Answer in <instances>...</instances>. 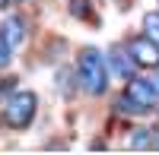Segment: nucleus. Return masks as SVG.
I'll return each instance as SVG.
<instances>
[{
  "label": "nucleus",
  "mask_w": 159,
  "mask_h": 155,
  "mask_svg": "<svg viewBox=\"0 0 159 155\" xmlns=\"http://www.w3.org/2000/svg\"><path fill=\"white\" fill-rule=\"evenodd\" d=\"M143 35H150L153 41H159V13H147L143 16Z\"/></svg>",
  "instance_id": "10"
},
{
  "label": "nucleus",
  "mask_w": 159,
  "mask_h": 155,
  "mask_svg": "<svg viewBox=\"0 0 159 155\" xmlns=\"http://www.w3.org/2000/svg\"><path fill=\"white\" fill-rule=\"evenodd\" d=\"M147 79H150V86L156 89V95H159V73H153V76H147Z\"/></svg>",
  "instance_id": "12"
},
{
  "label": "nucleus",
  "mask_w": 159,
  "mask_h": 155,
  "mask_svg": "<svg viewBox=\"0 0 159 155\" xmlns=\"http://www.w3.org/2000/svg\"><path fill=\"white\" fill-rule=\"evenodd\" d=\"M127 51H130V57L137 60V67H147V70L159 67V41H153L150 35L134 38V41L127 44Z\"/></svg>",
  "instance_id": "3"
},
{
  "label": "nucleus",
  "mask_w": 159,
  "mask_h": 155,
  "mask_svg": "<svg viewBox=\"0 0 159 155\" xmlns=\"http://www.w3.org/2000/svg\"><path fill=\"white\" fill-rule=\"evenodd\" d=\"M147 146H153V130H137L130 136V149H147Z\"/></svg>",
  "instance_id": "11"
},
{
  "label": "nucleus",
  "mask_w": 159,
  "mask_h": 155,
  "mask_svg": "<svg viewBox=\"0 0 159 155\" xmlns=\"http://www.w3.org/2000/svg\"><path fill=\"white\" fill-rule=\"evenodd\" d=\"M0 92H3V89H0Z\"/></svg>",
  "instance_id": "13"
},
{
  "label": "nucleus",
  "mask_w": 159,
  "mask_h": 155,
  "mask_svg": "<svg viewBox=\"0 0 159 155\" xmlns=\"http://www.w3.org/2000/svg\"><path fill=\"white\" fill-rule=\"evenodd\" d=\"M108 67H111V73H118V76H124V79H130L134 76V67H137V60L130 57V51L124 54V51H111V57H108Z\"/></svg>",
  "instance_id": "5"
},
{
  "label": "nucleus",
  "mask_w": 159,
  "mask_h": 155,
  "mask_svg": "<svg viewBox=\"0 0 159 155\" xmlns=\"http://www.w3.org/2000/svg\"><path fill=\"white\" fill-rule=\"evenodd\" d=\"M115 108L121 111V114H150L153 111V105H140V101H134L130 95H121L115 101Z\"/></svg>",
  "instance_id": "6"
},
{
  "label": "nucleus",
  "mask_w": 159,
  "mask_h": 155,
  "mask_svg": "<svg viewBox=\"0 0 159 155\" xmlns=\"http://www.w3.org/2000/svg\"><path fill=\"white\" fill-rule=\"evenodd\" d=\"M13 51H16V44L10 41V35H7V29H0V70L10 63V57H13Z\"/></svg>",
  "instance_id": "7"
},
{
  "label": "nucleus",
  "mask_w": 159,
  "mask_h": 155,
  "mask_svg": "<svg viewBox=\"0 0 159 155\" xmlns=\"http://www.w3.org/2000/svg\"><path fill=\"white\" fill-rule=\"evenodd\" d=\"M3 29H7V35H10V41H13V44H22V38H25L22 19H7V22H3Z\"/></svg>",
  "instance_id": "8"
},
{
  "label": "nucleus",
  "mask_w": 159,
  "mask_h": 155,
  "mask_svg": "<svg viewBox=\"0 0 159 155\" xmlns=\"http://www.w3.org/2000/svg\"><path fill=\"white\" fill-rule=\"evenodd\" d=\"M35 108H38V105H35V95H32V92H16V95H10L7 105H3V124L22 130V127L32 124Z\"/></svg>",
  "instance_id": "2"
},
{
  "label": "nucleus",
  "mask_w": 159,
  "mask_h": 155,
  "mask_svg": "<svg viewBox=\"0 0 159 155\" xmlns=\"http://www.w3.org/2000/svg\"><path fill=\"white\" fill-rule=\"evenodd\" d=\"M76 76H80V86H83L89 95H102L105 92L108 76H105V60H102V54L96 48L80 51V57H76Z\"/></svg>",
  "instance_id": "1"
},
{
  "label": "nucleus",
  "mask_w": 159,
  "mask_h": 155,
  "mask_svg": "<svg viewBox=\"0 0 159 155\" xmlns=\"http://www.w3.org/2000/svg\"><path fill=\"white\" fill-rule=\"evenodd\" d=\"M70 16H76V19H92V3H89V0H70Z\"/></svg>",
  "instance_id": "9"
},
{
  "label": "nucleus",
  "mask_w": 159,
  "mask_h": 155,
  "mask_svg": "<svg viewBox=\"0 0 159 155\" xmlns=\"http://www.w3.org/2000/svg\"><path fill=\"white\" fill-rule=\"evenodd\" d=\"M124 95H130L134 101H140V105H153V98H156V89L150 86V79L143 76V79H137V76H130L127 79V92Z\"/></svg>",
  "instance_id": "4"
}]
</instances>
